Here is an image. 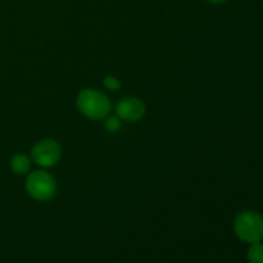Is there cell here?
<instances>
[{
  "mask_svg": "<svg viewBox=\"0 0 263 263\" xmlns=\"http://www.w3.org/2000/svg\"><path fill=\"white\" fill-rule=\"evenodd\" d=\"M77 109L89 120H103L110 112V100L103 92L94 89H85L77 95Z\"/></svg>",
  "mask_w": 263,
  "mask_h": 263,
  "instance_id": "6da1fadb",
  "label": "cell"
},
{
  "mask_svg": "<svg viewBox=\"0 0 263 263\" xmlns=\"http://www.w3.org/2000/svg\"><path fill=\"white\" fill-rule=\"evenodd\" d=\"M234 230L238 238L253 244L263 239V217L253 211L239 213L234 221Z\"/></svg>",
  "mask_w": 263,
  "mask_h": 263,
  "instance_id": "7a4b0ae2",
  "label": "cell"
},
{
  "mask_svg": "<svg viewBox=\"0 0 263 263\" xmlns=\"http://www.w3.org/2000/svg\"><path fill=\"white\" fill-rule=\"evenodd\" d=\"M26 192L39 202L50 200L57 194V182L49 172L35 171L26 180Z\"/></svg>",
  "mask_w": 263,
  "mask_h": 263,
  "instance_id": "3957f363",
  "label": "cell"
},
{
  "mask_svg": "<svg viewBox=\"0 0 263 263\" xmlns=\"http://www.w3.org/2000/svg\"><path fill=\"white\" fill-rule=\"evenodd\" d=\"M31 157L36 164L41 167H54L62 157L61 145L53 139L39 141L31 151Z\"/></svg>",
  "mask_w": 263,
  "mask_h": 263,
  "instance_id": "277c9868",
  "label": "cell"
},
{
  "mask_svg": "<svg viewBox=\"0 0 263 263\" xmlns=\"http://www.w3.org/2000/svg\"><path fill=\"white\" fill-rule=\"evenodd\" d=\"M116 115L122 121L136 122L145 115V104L138 98H125L116 107Z\"/></svg>",
  "mask_w": 263,
  "mask_h": 263,
  "instance_id": "5b68a950",
  "label": "cell"
},
{
  "mask_svg": "<svg viewBox=\"0 0 263 263\" xmlns=\"http://www.w3.org/2000/svg\"><path fill=\"white\" fill-rule=\"evenodd\" d=\"M10 167H12L13 172H15V174L23 175L30 170V159L25 154H15L12 158V161H10Z\"/></svg>",
  "mask_w": 263,
  "mask_h": 263,
  "instance_id": "8992f818",
  "label": "cell"
},
{
  "mask_svg": "<svg viewBox=\"0 0 263 263\" xmlns=\"http://www.w3.org/2000/svg\"><path fill=\"white\" fill-rule=\"evenodd\" d=\"M248 259L251 263H263V244L257 241L248 251Z\"/></svg>",
  "mask_w": 263,
  "mask_h": 263,
  "instance_id": "52a82bcc",
  "label": "cell"
},
{
  "mask_svg": "<svg viewBox=\"0 0 263 263\" xmlns=\"http://www.w3.org/2000/svg\"><path fill=\"white\" fill-rule=\"evenodd\" d=\"M104 127L107 128V131L115 133L121 127V120L117 116H109V117L107 116L104 121Z\"/></svg>",
  "mask_w": 263,
  "mask_h": 263,
  "instance_id": "ba28073f",
  "label": "cell"
},
{
  "mask_svg": "<svg viewBox=\"0 0 263 263\" xmlns=\"http://www.w3.org/2000/svg\"><path fill=\"white\" fill-rule=\"evenodd\" d=\"M103 85H104L108 90H118L121 87L120 81H118L115 76L105 77L104 81H103Z\"/></svg>",
  "mask_w": 263,
  "mask_h": 263,
  "instance_id": "9c48e42d",
  "label": "cell"
},
{
  "mask_svg": "<svg viewBox=\"0 0 263 263\" xmlns=\"http://www.w3.org/2000/svg\"><path fill=\"white\" fill-rule=\"evenodd\" d=\"M208 2H211V3H215V4H221V3L226 2V0H208Z\"/></svg>",
  "mask_w": 263,
  "mask_h": 263,
  "instance_id": "30bf717a",
  "label": "cell"
}]
</instances>
